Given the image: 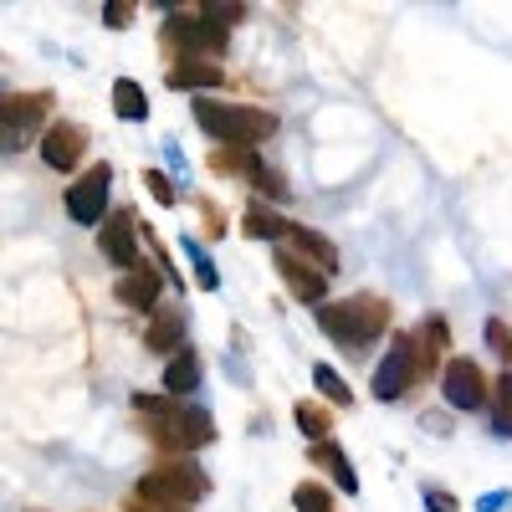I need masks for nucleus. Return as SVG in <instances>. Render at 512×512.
<instances>
[{"mask_svg":"<svg viewBox=\"0 0 512 512\" xmlns=\"http://www.w3.org/2000/svg\"><path fill=\"white\" fill-rule=\"evenodd\" d=\"M128 11H134V6H123V0H108V6H103V21H108L113 31H123L128 21H134V16H128Z\"/></svg>","mask_w":512,"mask_h":512,"instance_id":"obj_28","label":"nucleus"},{"mask_svg":"<svg viewBox=\"0 0 512 512\" xmlns=\"http://www.w3.org/2000/svg\"><path fill=\"white\" fill-rule=\"evenodd\" d=\"M292 246H297V251H308V256H313V262H318L323 272H333V267H338V246H333V241H323L318 231L292 226Z\"/></svg>","mask_w":512,"mask_h":512,"instance_id":"obj_17","label":"nucleus"},{"mask_svg":"<svg viewBox=\"0 0 512 512\" xmlns=\"http://www.w3.org/2000/svg\"><path fill=\"white\" fill-rule=\"evenodd\" d=\"M113 113L128 118V123H139V118L149 113V98H144V88H139L134 77H118V82H113Z\"/></svg>","mask_w":512,"mask_h":512,"instance_id":"obj_15","label":"nucleus"},{"mask_svg":"<svg viewBox=\"0 0 512 512\" xmlns=\"http://www.w3.org/2000/svg\"><path fill=\"white\" fill-rule=\"evenodd\" d=\"M497 436H512V369L497 379Z\"/></svg>","mask_w":512,"mask_h":512,"instance_id":"obj_23","label":"nucleus"},{"mask_svg":"<svg viewBox=\"0 0 512 512\" xmlns=\"http://www.w3.org/2000/svg\"><path fill=\"white\" fill-rule=\"evenodd\" d=\"M512 502V492H487L482 502H477V512H497V507H507Z\"/></svg>","mask_w":512,"mask_h":512,"instance_id":"obj_32","label":"nucleus"},{"mask_svg":"<svg viewBox=\"0 0 512 512\" xmlns=\"http://www.w3.org/2000/svg\"><path fill=\"white\" fill-rule=\"evenodd\" d=\"M277 272H282V282H287L297 297H303V303H318V297L328 292V287H323V272H308V267L297 262V256H287V251L277 256Z\"/></svg>","mask_w":512,"mask_h":512,"instance_id":"obj_12","label":"nucleus"},{"mask_svg":"<svg viewBox=\"0 0 512 512\" xmlns=\"http://www.w3.org/2000/svg\"><path fill=\"white\" fill-rule=\"evenodd\" d=\"M195 384H200V359L190 349H180L175 359H169V369H164V390L169 395H190Z\"/></svg>","mask_w":512,"mask_h":512,"instance_id":"obj_14","label":"nucleus"},{"mask_svg":"<svg viewBox=\"0 0 512 512\" xmlns=\"http://www.w3.org/2000/svg\"><path fill=\"white\" fill-rule=\"evenodd\" d=\"M175 344H180V318H175V313H159L154 328H149V349L175 354Z\"/></svg>","mask_w":512,"mask_h":512,"instance_id":"obj_19","label":"nucleus"},{"mask_svg":"<svg viewBox=\"0 0 512 512\" xmlns=\"http://www.w3.org/2000/svg\"><path fill=\"white\" fill-rule=\"evenodd\" d=\"M185 251H190V262H195V277H200V287H210V292H216V282H221V277H216V267H210V256H205L195 241H185Z\"/></svg>","mask_w":512,"mask_h":512,"instance_id":"obj_25","label":"nucleus"},{"mask_svg":"<svg viewBox=\"0 0 512 512\" xmlns=\"http://www.w3.org/2000/svg\"><path fill=\"white\" fill-rule=\"evenodd\" d=\"M425 507L431 512H456V497L451 492H425Z\"/></svg>","mask_w":512,"mask_h":512,"instance_id":"obj_31","label":"nucleus"},{"mask_svg":"<svg viewBox=\"0 0 512 512\" xmlns=\"http://www.w3.org/2000/svg\"><path fill=\"white\" fill-rule=\"evenodd\" d=\"M108 185H113V169H108V164H98L88 180H77V185L67 190V216H72L77 226L103 221V210H108Z\"/></svg>","mask_w":512,"mask_h":512,"instance_id":"obj_6","label":"nucleus"},{"mask_svg":"<svg viewBox=\"0 0 512 512\" xmlns=\"http://www.w3.org/2000/svg\"><path fill=\"white\" fill-rule=\"evenodd\" d=\"M313 379H318V390H323L328 400H338V405H349V384L338 379V369H333V364H318V369H313Z\"/></svg>","mask_w":512,"mask_h":512,"instance_id":"obj_22","label":"nucleus"},{"mask_svg":"<svg viewBox=\"0 0 512 512\" xmlns=\"http://www.w3.org/2000/svg\"><path fill=\"white\" fill-rule=\"evenodd\" d=\"M205 16H210V21H216V16H221V21H241V16H246V6H236V0H221V6H216V0H210Z\"/></svg>","mask_w":512,"mask_h":512,"instance_id":"obj_29","label":"nucleus"},{"mask_svg":"<svg viewBox=\"0 0 512 512\" xmlns=\"http://www.w3.org/2000/svg\"><path fill=\"white\" fill-rule=\"evenodd\" d=\"M297 512H333V502H328V492L323 487H313V482H303V487H297Z\"/></svg>","mask_w":512,"mask_h":512,"instance_id":"obj_24","label":"nucleus"},{"mask_svg":"<svg viewBox=\"0 0 512 512\" xmlns=\"http://www.w3.org/2000/svg\"><path fill=\"white\" fill-rule=\"evenodd\" d=\"M251 180H256V185H262V190H267L272 200H282V195H287V185L277 180V169H256V175H251Z\"/></svg>","mask_w":512,"mask_h":512,"instance_id":"obj_30","label":"nucleus"},{"mask_svg":"<svg viewBox=\"0 0 512 512\" xmlns=\"http://www.w3.org/2000/svg\"><path fill=\"white\" fill-rule=\"evenodd\" d=\"M144 185H149V195H154L159 205H175V185L164 180V169H144Z\"/></svg>","mask_w":512,"mask_h":512,"instance_id":"obj_26","label":"nucleus"},{"mask_svg":"<svg viewBox=\"0 0 512 512\" xmlns=\"http://www.w3.org/2000/svg\"><path fill=\"white\" fill-rule=\"evenodd\" d=\"M241 231H246L251 241H282V236H292V226H287V221L277 216L272 205H262V200H251V210H246Z\"/></svg>","mask_w":512,"mask_h":512,"instance_id":"obj_13","label":"nucleus"},{"mask_svg":"<svg viewBox=\"0 0 512 512\" xmlns=\"http://www.w3.org/2000/svg\"><path fill=\"white\" fill-rule=\"evenodd\" d=\"M487 344H492L502 359L512 354V333H507V323H502V318H492V323H487Z\"/></svg>","mask_w":512,"mask_h":512,"instance_id":"obj_27","label":"nucleus"},{"mask_svg":"<svg viewBox=\"0 0 512 512\" xmlns=\"http://www.w3.org/2000/svg\"><path fill=\"white\" fill-rule=\"evenodd\" d=\"M118 297L128 308H139V313H149L154 308V297H159V282L149 277V272H128L123 282H118Z\"/></svg>","mask_w":512,"mask_h":512,"instance_id":"obj_16","label":"nucleus"},{"mask_svg":"<svg viewBox=\"0 0 512 512\" xmlns=\"http://www.w3.org/2000/svg\"><path fill=\"white\" fill-rule=\"evenodd\" d=\"M410 379H415V338L400 333L374 369V400H400L410 390Z\"/></svg>","mask_w":512,"mask_h":512,"instance_id":"obj_4","label":"nucleus"},{"mask_svg":"<svg viewBox=\"0 0 512 512\" xmlns=\"http://www.w3.org/2000/svg\"><path fill=\"white\" fill-rule=\"evenodd\" d=\"M384 318H390V308H384L379 297H349V303H338V308H318L323 333L344 338L349 349H364L369 338H379Z\"/></svg>","mask_w":512,"mask_h":512,"instance_id":"obj_2","label":"nucleus"},{"mask_svg":"<svg viewBox=\"0 0 512 512\" xmlns=\"http://www.w3.org/2000/svg\"><path fill=\"white\" fill-rule=\"evenodd\" d=\"M313 461H323V466H328V472L338 477V487H344V492H359V477H354V466H349V456H344V451H338V446H328V441H318V446H313Z\"/></svg>","mask_w":512,"mask_h":512,"instance_id":"obj_18","label":"nucleus"},{"mask_svg":"<svg viewBox=\"0 0 512 512\" xmlns=\"http://www.w3.org/2000/svg\"><path fill=\"white\" fill-rule=\"evenodd\" d=\"M41 113H47V98H6V149H21L26 134L41 123Z\"/></svg>","mask_w":512,"mask_h":512,"instance_id":"obj_10","label":"nucleus"},{"mask_svg":"<svg viewBox=\"0 0 512 512\" xmlns=\"http://www.w3.org/2000/svg\"><path fill=\"white\" fill-rule=\"evenodd\" d=\"M164 41L185 47V57H200V52H221L226 47V31L210 21V16H169L164 21Z\"/></svg>","mask_w":512,"mask_h":512,"instance_id":"obj_5","label":"nucleus"},{"mask_svg":"<svg viewBox=\"0 0 512 512\" xmlns=\"http://www.w3.org/2000/svg\"><path fill=\"white\" fill-rule=\"evenodd\" d=\"M200 487H205V482L190 472V466L169 461V466H159V472H149V477L139 482V497H144L149 507H159V512H175L180 502H195Z\"/></svg>","mask_w":512,"mask_h":512,"instance_id":"obj_3","label":"nucleus"},{"mask_svg":"<svg viewBox=\"0 0 512 512\" xmlns=\"http://www.w3.org/2000/svg\"><path fill=\"white\" fill-rule=\"evenodd\" d=\"M82 144H88V134H82L77 123H52V134L41 139V159L52 169H72L82 159Z\"/></svg>","mask_w":512,"mask_h":512,"instance_id":"obj_9","label":"nucleus"},{"mask_svg":"<svg viewBox=\"0 0 512 512\" xmlns=\"http://www.w3.org/2000/svg\"><path fill=\"white\" fill-rule=\"evenodd\" d=\"M98 241H103V256H108V262L139 272V231H134V210H123V216H108L103 231H98Z\"/></svg>","mask_w":512,"mask_h":512,"instance_id":"obj_8","label":"nucleus"},{"mask_svg":"<svg viewBox=\"0 0 512 512\" xmlns=\"http://www.w3.org/2000/svg\"><path fill=\"white\" fill-rule=\"evenodd\" d=\"M195 123L221 144H262L277 134V113L267 108H231L216 98H195Z\"/></svg>","mask_w":512,"mask_h":512,"instance_id":"obj_1","label":"nucleus"},{"mask_svg":"<svg viewBox=\"0 0 512 512\" xmlns=\"http://www.w3.org/2000/svg\"><path fill=\"white\" fill-rule=\"evenodd\" d=\"M210 431H216V425H210V415H205V410L180 415V441H185V446H205V441H210Z\"/></svg>","mask_w":512,"mask_h":512,"instance_id":"obj_20","label":"nucleus"},{"mask_svg":"<svg viewBox=\"0 0 512 512\" xmlns=\"http://www.w3.org/2000/svg\"><path fill=\"white\" fill-rule=\"evenodd\" d=\"M297 431L313 436V446L328 436V410L323 405H297Z\"/></svg>","mask_w":512,"mask_h":512,"instance_id":"obj_21","label":"nucleus"},{"mask_svg":"<svg viewBox=\"0 0 512 512\" xmlns=\"http://www.w3.org/2000/svg\"><path fill=\"white\" fill-rule=\"evenodd\" d=\"M164 77H169V88H221V67L200 62V57H180Z\"/></svg>","mask_w":512,"mask_h":512,"instance_id":"obj_11","label":"nucleus"},{"mask_svg":"<svg viewBox=\"0 0 512 512\" xmlns=\"http://www.w3.org/2000/svg\"><path fill=\"white\" fill-rule=\"evenodd\" d=\"M441 390H446V400H451L456 410H482V400H487L482 369H477L472 359H451V364H446V379H441Z\"/></svg>","mask_w":512,"mask_h":512,"instance_id":"obj_7","label":"nucleus"}]
</instances>
